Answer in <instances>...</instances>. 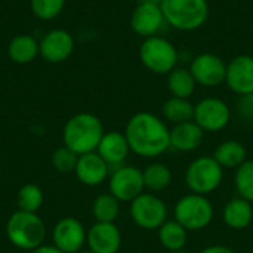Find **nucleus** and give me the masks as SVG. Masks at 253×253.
Listing matches in <instances>:
<instances>
[{
	"label": "nucleus",
	"instance_id": "nucleus-34",
	"mask_svg": "<svg viewBox=\"0 0 253 253\" xmlns=\"http://www.w3.org/2000/svg\"><path fill=\"white\" fill-rule=\"evenodd\" d=\"M28 253H62L59 249H56L53 245H42L40 248H37V249H34V251H31V252Z\"/></svg>",
	"mask_w": 253,
	"mask_h": 253
},
{
	"label": "nucleus",
	"instance_id": "nucleus-5",
	"mask_svg": "<svg viewBox=\"0 0 253 253\" xmlns=\"http://www.w3.org/2000/svg\"><path fill=\"white\" fill-rule=\"evenodd\" d=\"M139 61L153 74L168 76L179 62L176 46L163 36L144 39L139 46Z\"/></svg>",
	"mask_w": 253,
	"mask_h": 253
},
{
	"label": "nucleus",
	"instance_id": "nucleus-11",
	"mask_svg": "<svg viewBox=\"0 0 253 253\" xmlns=\"http://www.w3.org/2000/svg\"><path fill=\"white\" fill-rule=\"evenodd\" d=\"M197 86L216 87L225 83L227 62L212 52H202L191 58L188 65Z\"/></svg>",
	"mask_w": 253,
	"mask_h": 253
},
{
	"label": "nucleus",
	"instance_id": "nucleus-16",
	"mask_svg": "<svg viewBox=\"0 0 253 253\" xmlns=\"http://www.w3.org/2000/svg\"><path fill=\"white\" fill-rule=\"evenodd\" d=\"M123 239L119 227L111 222H95L86 236L87 249L93 253H119Z\"/></svg>",
	"mask_w": 253,
	"mask_h": 253
},
{
	"label": "nucleus",
	"instance_id": "nucleus-7",
	"mask_svg": "<svg viewBox=\"0 0 253 253\" xmlns=\"http://www.w3.org/2000/svg\"><path fill=\"white\" fill-rule=\"evenodd\" d=\"M224 181V168L213 156H200L190 162L185 169V184L190 193L209 196L216 191Z\"/></svg>",
	"mask_w": 253,
	"mask_h": 253
},
{
	"label": "nucleus",
	"instance_id": "nucleus-33",
	"mask_svg": "<svg viewBox=\"0 0 253 253\" xmlns=\"http://www.w3.org/2000/svg\"><path fill=\"white\" fill-rule=\"evenodd\" d=\"M199 253H236L231 248L224 246V245H211L203 248Z\"/></svg>",
	"mask_w": 253,
	"mask_h": 253
},
{
	"label": "nucleus",
	"instance_id": "nucleus-12",
	"mask_svg": "<svg viewBox=\"0 0 253 253\" xmlns=\"http://www.w3.org/2000/svg\"><path fill=\"white\" fill-rule=\"evenodd\" d=\"M87 230L77 218L59 219L52 228V245L62 253H77L86 245Z\"/></svg>",
	"mask_w": 253,
	"mask_h": 253
},
{
	"label": "nucleus",
	"instance_id": "nucleus-32",
	"mask_svg": "<svg viewBox=\"0 0 253 253\" xmlns=\"http://www.w3.org/2000/svg\"><path fill=\"white\" fill-rule=\"evenodd\" d=\"M237 114L242 120L252 123L253 122V93L239 96L237 101Z\"/></svg>",
	"mask_w": 253,
	"mask_h": 253
},
{
	"label": "nucleus",
	"instance_id": "nucleus-3",
	"mask_svg": "<svg viewBox=\"0 0 253 253\" xmlns=\"http://www.w3.org/2000/svg\"><path fill=\"white\" fill-rule=\"evenodd\" d=\"M6 237L16 249L31 252L46 240V225L37 213L16 211L6 222Z\"/></svg>",
	"mask_w": 253,
	"mask_h": 253
},
{
	"label": "nucleus",
	"instance_id": "nucleus-26",
	"mask_svg": "<svg viewBox=\"0 0 253 253\" xmlns=\"http://www.w3.org/2000/svg\"><path fill=\"white\" fill-rule=\"evenodd\" d=\"M162 116L165 122L172 126L191 122L194 119V104L190 99L170 96L162 105Z\"/></svg>",
	"mask_w": 253,
	"mask_h": 253
},
{
	"label": "nucleus",
	"instance_id": "nucleus-4",
	"mask_svg": "<svg viewBox=\"0 0 253 253\" xmlns=\"http://www.w3.org/2000/svg\"><path fill=\"white\" fill-rule=\"evenodd\" d=\"M160 6L166 24L184 33L202 28L209 18L208 0H163Z\"/></svg>",
	"mask_w": 253,
	"mask_h": 253
},
{
	"label": "nucleus",
	"instance_id": "nucleus-21",
	"mask_svg": "<svg viewBox=\"0 0 253 253\" xmlns=\"http://www.w3.org/2000/svg\"><path fill=\"white\" fill-rule=\"evenodd\" d=\"M7 56L12 62L24 65L33 62L39 53V40L31 34H18L7 44Z\"/></svg>",
	"mask_w": 253,
	"mask_h": 253
},
{
	"label": "nucleus",
	"instance_id": "nucleus-1",
	"mask_svg": "<svg viewBox=\"0 0 253 253\" xmlns=\"http://www.w3.org/2000/svg\"><path fill=\"white\" fill-rule=\"evenodd\" d=\"M125 136L130 153L142 159H159L170 150V127L151 111H138L126 123Z\"/></svg>",
	"mask_w": 253,
	"mask_h": 253
},
{
	"label": "nucleus",
	"instance_id": "nucleus-15",
	"mask_svg": "<svg viewBox=\"0 0 253 253\" xmlns=\"http://www.w3.org/2000/svg\"><path fill=\"white\" fill-rule=\"evenodd\" d=\"M225 84L239 96L253 93V56L237 55L227 62Z\"/></svg>",
	"mask_w": 253,
	"mask_h": 253
},
{
	"label": "nucleus",
	"instance_id": "nucleus-27",
	"mask_svg": "<svg viewBox=\"0 0 253 253\" xmlns=\"http://www.w3.org/2000/svg\"><path fill=\"white\" fill-rule=\"evenodd\" d=\"M120 203L111 193H104L95 197L92 203V215L96 222L116 224L120 215Z\"/></svg>",
	"mask_w": 253,
	"mask_h": 253
},
{
	"label": "nucleus",
	"instance_id": "nucleus-25",
	"mask_svg": "<svg viewBox=\"0 0 253 253\" xmlns=\"http://www.w3.org/2000/svg\"><path fill=\"white\" fill-rule=\"evenodd\" d=\"M157 237L162 248L168 252L182 251L188 242V231L175 219H168L159 230Z\"/></svg>",
	"mask_w": 253,
	"mask_h": 253
},
{
	"label": "nucleus",
	"instance_id": "nucleus-19",
	"mask_svg": "<svg viewBox=\"0 0 253 253\" xmlns=\"http://www.w3.org/2000/svg\"><path fill=\"white\" fill-rule=\"evenodd\" d=\"M203 139L205 130L194 120L170 127V150L179 153H193L200 148Z\"/></svg>",
	"mask_w": 253,
	"mask_h": 253
},
{
	"label": "nucleus",
	"instance_id": "nucleus-38",
	"mask_svg": "<svg viewBox=\"0 0 253 253\" xmlns=\"http://www.w3.org/2000/svg\"><path fill=\"white\" fill-rule=\"evenodd\" d=\"M252 253H253V252H252Z\"/></svg>",
	"mask_w": 253,
	"mask_h": 253
},
{
	"label": "nucleus",
	"instance_id": "nucleus-30",
	"mask_svg": "<svg viewBox=\"0 0 253 253\" xmlns=\"http://www.w3.org/2000/svg\"><path fill=\"white\" fill-rule=\"evenodd\" d=\"M65 1L67 0H30V9L37 19L52 21L62 13Z\"/></svg>",
	"mask_w": 253,
	"mask_h": 253
},
{
	"label": "nucleus",
	"instance_id": "nucleus-28",
	"mask_svg": "<svg viewBox=\"0 0 253 253\" xmlns=\"http://www.w3.org/2000/svg\"><path fill=\"white\" fill-rule=\"evenodd\" d=\"M43 200H44L43 191L36 184L22 185L18 190V194H16L18 211H22V212L37 213L40 211V208L43 206Z\"/></svg>",
	"mask_w": 253,
	"mask_h": 253
},
{
	"label": "nucleus",
	"instance_id": "nucleus-23",
	"mask_svg": "<svg viewBox=\"0 0 253 253\" xmlns=\"http://www.w3.org/2000/svg\"><path fill=\"white\" fill-rule=\"evenodd\" d=\"M142 178H144L145 191L159 194L172 185L173 175L168 165L154 160L142 169Z\"/></svg>",
	"mask_w": 253,
	"mask_h": 253
},
{
	"label": "nucleus",
	"instance_id": "nucleus-2",
	"mask_svg": "<svg viewBox=\"0 0 253 253\" xmlns=\"http://www.w3.org/2000/svg\"><path fill=\"white\" fill-rule=\"evenodd\" d=\"M104 133V125L98 116L92 113H77L65 122L62 142L64 147L82 156L96 151Z\"/></svg>",
	"mask_w": 253,
	"mask_h": 253
},
{
	"label": "nucleus",
	"instance_id": "nucleus-8",
	"mask_svg": "<svg viewBox=\"0 0 253 253\" xmlns=\"http://www.w3.org/2000/svg\"><path fill=\"white\" fill-rule=\"evenodd\" d=\"M129 215L136 227L157 231L169 219V208L157 194L144 191L129 203Z\"/></svg>",
	"mask_w": 253,
	"mask_h": 253
},
{
	"label": "nucleus",
	"instance_id": "nucleus-13",
	"mask_svg": "<svg viewBox=\"0 0 253 253\" xmlns=\"http://www.w3.org/2000/svg\"><path fill=\"white\" fill-rule=\"evenodd\" d=\"M76 47L74 37L64 28H52L46 31L39 40L40 56L50 64H59L67 61Z\"/></svg>",
	"mask_w": 253,
	"mask_h": 253
},
{
	"label": "nucleus",
	"instance_id": "nucleus-31",
	"mask_svg": "<svg viewBox=\"0 0 253 253\" xmlns=\"http://www.w3.org/2000/svg\"><path fill=\"white\" fill-rule=\"evenodd\" d=\"M79 156L67 147H59L52 154V166L59 173L74 172Z\"/></svg>",
	"mask_w": 253,
	"mask_h": 253
},
{
	"label": "nucleus",
	"instance_id": "nucleus-35",
	"mask_svg": "<svg viewBox=\"0 0 253 253\" xmlns=\"http://www.w3.org/2000/svg\"><path fill=\"white\" fill-rule=\"evenodd\" d=\"M163 0H139V3H153V4H162Z\"/></svg>",
	"mask_w": 253,
	"mask_h": 253
},
{
	"label": "nucleus",
	"instance_id": "nucleus-6",
	"mask_svg": "<svg viewBox=\"0 0 253 253\" xmlns=\"http://www.w3.org/2000/svg\"><path fill=\"white\" fill-rule=\"evenodd\" d=\"M215 218V208L208 196L185 194L173 206V219L178 221L188 233L208 228Z\"/></svg>",
	"mask_w": 253,
	"mask_h": 253
},
{
	"label": "nucleus",
	"instance_id": "nucleus-9",
	"mask_svg": "<svg viewBox=\"0 0 253 253\" xmlns=\"http://www.w3.org/2000/svg\"><path fill=\"white\" fill-rule=\"evenodd\" d=\"M145 191L142 169L130 165H122L111 169L108 176V193L119 202L130 203Z\"/></svg>",
	"mask_w": 253,
	"mask_h": 253
},
{
	"label": "nucleus",
	"instance_id": "nucleus-36",
	"mask_svg": "<svg viewBox=\"0 0 253 253\" xmlns=\"http://www.w3.org/2000/svg\"><path fill=\"white\" fill-rule=\"evenodd\" d=\"M168 253H190L188 251H185V249H182V251H176V252H168Z\"/></svg>",
	"mask_w": 253,
	"mask_h": 253
},
{
	"label": "nucleus",
	"instance_id": "nucleus-18",
	"mask_svg": "<svg viewBox=\"0 0 253 253\" xmlns=\"http://www.w3.org/2000/svg\"><path fill=\"white\" fill-rule=\"evenodd\" d=\"M96 153L105 160V163L111 169H114L125 165L127 156L130 154V147L123 132L110 130L104 133L96 148Z\"/></svg>",
	"mask_w": 253,
	"mask_h": 253
},
{
	"label": "nucleus",
	"instance_id": "nucleus-22",
	"mask_svg": "<svg viewBox=\"0 0 253 253\" xmlns=\"http://www.w3.org/2000/svg\"><path fill=\"white\" fill-rule=\"evenodd\" d=\"M166 87L170 96L190 99L197 87V83L188 67L178 65L166 76Z\"/></svg>",
	"mask_w": 253,
	"mask_h": 253
},
{
	"label": "nucleus",
	"instance_id": "nucleus-29",
	"mask_svg": "<svg viewBox=\"0 0 253 253\" xmlns=\"http://www.w3.org/2000/svg\"><path fill=\"white\" fill-rule=\"evenodd\" d=\"M234 187L239 197L253 203V160H246L234 172Z\"/></svg>",
	"mask_w": 253,
	"mask_h": 253
},
{
	"label": "nucleus",
	"instance_id": "nucleus-17",
	"mask_svg": "<svg viewBox=\"0 0 253 253\" xmlns=\"http://www.w3.org/2000/svg\"><path fill=\"white\" fill-rule=\"evenodd\" d=\"M111 173V168L105 163V160L96 153H87L79 156L74 175L86 187H99L105 181H108V176Z\"/></svg>",
	"mask_w": 253,
	"mask_h": 253
},
{
	"label": "nucleus",
	"instance_id": "nucleus-24",
	"mask_svg": "<svg viewBox=\"0 0 253 253\" xmlns=\"http://www.w3.org/2000/svg\"><path fill=\"white\" fill-rule=\"evenodd\" d=\"M213 159L224 168V169H237L248 160V150L245 144L236 139H227L221 142L215 151Z\"/></svg>",
	"mask_w": 253,
	"mask_h": 253
},
{
	"label": "nucleus",
	"instance_id": "nucleus-37",
	"mask_svg": "<svg viewBox=\"0 0 253 253\" xmlns=\"http://www.w3.org/2000/svg\"><path fill=\"white\" fill-rule=\"evenodd\" d=\"M77 253H93V252H90L89 249H86V251H80V252H77Z\"/></svg>",
	"mask_w": 253,
	"mask_h": 253
},
{
	"label": "nucleus",
	"instance_id": "nucleus-20",
	"mask_svg": "<svg viewBox=\"0 0 253 253\" xmlns=\"http://www.w3.org/2000/svg\"><path fill=\"white\" fill-rule=\"evenodd\" d=\"M222 221L230 230H246L253 222V203L242 197L228 200L222 209Z\"/></svg>",
	"mask_w": 253,
	"mask_h": 253
},
{
	"label": "nucleus",
	"instance_id": "nucleus-10",
	"mask_svg": "<svg viewBox=\"0 0 253 253\" xmlns=\"http://www.w3.org/2000/svg\"><path fill=\"white\" fill-rule=\"evenodd\" d=\"M230 105L218 96H206L194 104V122L205 133H216L224 130L231 122Z\"/></svg>",
	"mask_w": 253,
	"mask_h": 253
},
{
	"label": "nucleus",
	"instance_id": "nucleus-14",
	"mask_svg": "<svg viewBox=\"0 0 253 253\" xmlns=\"http://www.w3.org/2000/svg\"><path fill=\"white\" fill-rule=\"evenodd\" d=\"M165 25L168 24L160 4L138 3L130 15L132 31L142 39L159 36V33L165 28Z\"/></svg>",
	"mask_w": 253,
	"mask_h": 253
}]
</instances>
